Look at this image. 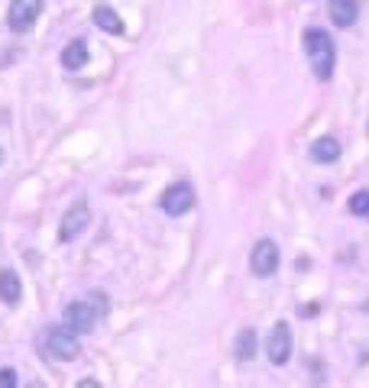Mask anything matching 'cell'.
Instances as JSON below:
<instances>
[{
  "instance_id": "1",
  "label": "cell",
  "mask_w": 369,
  "mask_h": 388,
  "mask_svg": "<svg viewBox=\"0 0 369 388\" xmlns=\"http://www.w3.org/2000/svg\"><path fill=\"white\" fill-rule=\"evenodd\" d=\"M305 52H308V61L315 69V78L327 81L334 75V61H337V49H334V39L327 36L324 30L311 26L305 30Z\"/></svg>"
},
{
  "instance_id": "2",
  "label": "cell",
  "mask_w": 369,
  "mask_h": 388,
  "mask_svg": "<svg viewBox=\"0 0 369 388\" xmlns=\"http://www.w3.org/2000/svg\"><path fill=\"white\" fill-rule=\"evenodd\" d=\"M78 336L71 334L65 324H55V327H49L46 334H42V353H46L49 359H59V363H69V359L78 356Z\"/></svg>"
},
{
  "instance_id": "3",
  "label": "cell",
  "mask_w": 369,
  "mask_h": 388,
  "mask_svg": "<svg viewBox=\"0 0 369 388\" xmlns=\"http://www.w3.org/2000/svg\"><path fill=\"white\" fill-rule=\"evenodd\" d=\"M266 356L272 365H285L292 359V327L279 320L276 327L269 330V340H266Z\"/></svg>"
},
{
  "instance_id": "4",
  "label": "cell",
  "mask_w": 369,
  "mask_h": 388,
  "mask_svg": "<svg viewBox=\"0 0 369 388\" xmlns=\"http://www.w3.org/2000/svg\"><path fill=\"white\" fill-rule=\"evenodd\" d=\"M62 317H65V327L78 336V334H91L94 324L100 320V314L94 311V305H88V301H71V305L62 311Z\"/></svg>"
},
{
  "instance_id": "5",
  "label": "cell",
  "mask_w": 369,
  "mask_h": 388,
  "mask_svg": "<svg viewBox=\"0 0 369 388\" xmlns=\"http://www.w3.org/2000/svg\"><path fill=\"white\" fill-rule=\"evenodd\" d=\"M250 269H253V275H259V278H269V275H276L279 269V246L276 240H259V243L253 246V252H250Z\"/></svg>"
},
{
  "instance_id": "6",
  "label": "cell",
  "mask_w": 369,
  "mask_h": 388,
  "mask_svg": "<svg viewBox=\"0 0 369 388\" xmlns=\"http://www.w3.org/2000/svg\"><path fill=\"white\" fill-rule=\"evenodd\" d=\"M42 13V0H10L7 23L13 33H26Z\"/></svg>"
},
{
  "instance_id": "7",
  "label": "cell",
  "mask_w": 369,
  "mask_h": 388,
  "mask_svg": "<svg viewBox=\"0 0 369 388\" xmlns=\"http://www.w3.org/2000/svg\"><path fill=\"white\" fill-rule=\"evenodd\" d=\"M194 207V188L188 182H178L172 184V188H165V194H162V211L169 213V217H182V213H188Z\"/></svg>"
},
{
  "instance_id": "8",
  "label": "cell",
  "mask_w": 369,
  "mask_h": 388,
  "mask_svg": "<svg viewBox=\"0 0 369 388\" xmlns=\"http://www.w3.org/2000/svg\"><path fill=\"white\" fill-rule=\"evenodd\" d=\"M88 221H91V211H88V201H75V204H71L69 211H65V217H62L59 240H62V243H69V240H75V236L88 227Z\"/></svg>"
},
{
  "instance_id": "9",
  "label": "cell",
  "mask_w": 369,
  "mask_h": 388,
  "mask_svg": "<svg viewBox=\"0 0 369 388\" xmlns=\"http://www.w3.org/2000/svg\"><path fill=\"white\" fill-rule=\"evenodd\" d=\"M91 20H94V26H100L104 33H110V36H123V20H120V13H117L114 7H107V4H98V7L91 10Z\"/></svg>"
},
{
  "instance_id": "10",
  "label": "cell",
  "mask_w": 369,
  "mask_h": 388,
  "mask_svg": "<svg viewBox=\"0 0 369 388\" xmlns=\"http://www.w3.org/2000/svg\"><path fill=\"white\" fill-rule=\"evenodd\" d=\"M20 295H23V285H20V275L13 269H0V301L4 305H20Z\"/></svg>"
},
{
  "instance_id": "11",
  "label": "cell",
  "mask_w": 369,
  "mask_h": 388,
  "mask_svg": "<svg viewBox=\"0 0 369 388\" xmlns=\"http://www.w3.org/2000/svg\"><path fill=\"white\" fill-rule=\"evenodd\" d=\"M62 65L69 71H78L88 65V42L85 39H71L69 46L62 49Z\"/></svg>"
},
{
  "instance_id": "12",
  "label": "cell",
  "mask_w": 369,
  "mask_h": 388,
  "mask_svg": "<svg viewBox=\"0 0 369 388\" xmlns=\"http://www.w3.org/2000/svg\"><path fill=\"white\" fill-rule=\"evenodd\" d=\"M311 159L315 162H324V165H331V162L340 159V143L334 136H321L311 143Z\"/></svg>"
},
{
  "instance_id": "13",
  "label": "cell",
  "mask_w": 369,
  "mask_h": 388,
  "mask_svg": "<svg viewBox=\"0 0 369 388\" xmlns=\"http://www.w3.org/2000/svg\"><path fill=\"white\" fill-rule=\"evenodd\" d=\"M331 20L340 30H350L356 23V4L353 0H331Z\"/></svg>"
},
{
  "instance_id": "14",
  "label": "cell",
  "mask_w": 369,
  "mask_h": 388,
  "mask_svg": "<svg viewBox=\"0 0 369 388\" xmlns=\"http://www.w3.org/2000/svg\"><path fill=\"white\" fill-rule=\"evenodd\" d=\"M233 353H237V359H253L256 356V330L253 327H243L237 334V343H233Z\"/></svg>"
},
{
  "instance_id": "15",
  "label": "cell",
  "mask_w": 369,
  "mask_h": 388,
  "mask_svg": "<svg viewBox=\"0 0 369 388\" xmlns=\"http://www.w3.org/2000/svg\"><path fill=\"white\" fill-rule=\"evenodd\" d=\"M350 213H356V217H369V191H360V194L350 198Z\"/></svg>"
},
{
  "instance_id": "16",
  "label": "cell",
  "mask_w": 369,
  "mask_h": 388,
  "mask_svg": "<svg viewBox=\"0 0 369 388\" xmlns=\"http://www.w3.org/2000/svg\"><path fill=\"white\" fill-rule=\"evenodd\" d=\"M20 382H16V372L13 369H0V388H16Z\"/></svg>"
},
{
  "instance_id": "17",
  "label": "cell",
  "mask_w": 369,
  "mask_h": 388,
  "mask_svg": "<svg viewBox=\"0 0 369 388\" xmlns=\"http://www.w3.org/2000/svg\"><path fill=\"white\" fill-rule=\"evenodd\" d=\"M78 388H100V385L94 379H81V382H78Z\"/></svg>"
},
{
  "instance_id": "18",
  "label": "cell",
  "mask_w": 369,
  "mask_h": 388,
  "mask_svg": "<svg viewBox=\"0 0 369 388\" xmlns=\"http://www.w3.org/2000/svg\"><path fill=\"white\" fill-rule=\"evenodd\" d=\"M301 314H305V317H315V314H317V305H308V307H301Z\"/></svg>"
},
{
  "instance_id": "19",
  "label": "cell",
  "mask_w": 369,
  "mask_h": 388,
  "mask_svg": "<svg viewBox=\"0 0 369 388\" xmlns=\"http://www.w3.org/2000/svg\"><path fill=\"white\" fill-rule=\"evenodd\" d=\"M30 388H42V382H33V385Z\"/></svg>"
},
{
  "instance_id": "20",
  "label": "cell",
  "mask_w": 369,
  "mask_h": 388,
  "mask_svg": "<svg viewBox=\"0 0 369 388\" xmlns=\"http://www.w3.org/2000/svg\"><path fill=\"white\" fill-rule=\"evenodd\" d=\"M0 162H4V149H0Z\"/></svg>"
}]
</instances>
